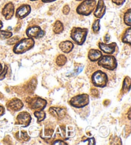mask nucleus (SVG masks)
Wrapping results in <instances>:
<instances>
[{
  "mask_svg": "<svg viewBox=\"0 0 131 145\" xmlns=\"http://www.w3.org/2000/svg\"><path fill=\"white\" fill-rule=\"evenodd\" d=\"M35 40L32 38H25L19 40L14 47L13 51L16 54H23L34 47Z\"/></svg>",
  "mask_w": 131,
  "mask_h": 145,
  "instance_id": "obj_1",
  "label": "nucleus"
},
{
  "mask_svg": "<svg viewBox=\"0 0 131 145\" xmlns=\"http://www.w3.org/2000/svg\"><path fill=\"white\" fill-rule=\"evenodd\" d=\"M88 34L87 28H82L79 27H74L70 31V38L75 43L81 46L84 43Z\"/></svg>",
  "mask_w": 131,
  "mask_h": 145,
  "instance_id": "obj_2",
  "label": "nucleus"
},
{
  "mask_svg": "<svg viewBox=\"0 0 131 145\" xmlns=\"http://www.w3.org/2000/svg\"><path fill=\"white\" fill-rule=\"evenodd\" d=\"M95 0H84L77 7L76 12L78 14L88 16L92 13L96 7Z\"/></svg>",
  "mask_w": 131,
  "mask_h": 145,
  "instance_id": "obj_3",
  "label": "nucleus"
},
{
  "mask_svg": "<svg viewBox=\"0 0 131 145\" xmlns=\"http://www.w3.org/2000/svg\"><path fill=\"white\" fill-rule=\"evenodd\" d=\"M98 65L105 69L114 71L117 67V61L116 57L112 55H104L99 59Z\"/></svg>",
  "mask_w": 131,
  "mask_h": 145,
  "instance_id": "obj_4",
  "label": "nucleus"
},
{
  "mask_svg": "<svg viewBox=\"0 0 131 145\" xmlns=\"http://www.w3.org/2000/svg\"><path fill=\"white\" fill-rule=\"evenodd\" d=\"M92 82L95 86L104 88L106 86L108 82L107 74L105 72L99 70L93 74L92 76Z\"/></svg>",
  "mask_w": 131,
  "mask_h": 145,
  "instance_id": "obj_5",
  "label": "nucleus"
},
{
  "mask_svg": "<svg viewBox=\"0 0 131 145\" xmlns=\"http://www.w3.org/2000/svg\"><path fill=\"white\" fill-rule=\"evenodd\" d=\"M90 103V97L88 94H81L73 97L70 100L69 104L75 108H82Z\"/></svg>",
  "mask_w": 131,
  "mask_h": 145,
  "instance_id": "obj_6",
  "label": "nucleus"
},
{
  "mask_svg": "<svg viewBox=\"0 0 131 145\" xmlns=\"http://www.w3.org/2000/svg\"><path fill=\"white\" fill-rule=\"evenodd\" d=\"M28 107L33 111H41L44 110L47 106V101L44 99L39 97H35L33 98L28 97L26 100Z\"/></svg>",
  "mask_w": 131,
  "mask_h": 145,
  "instance_id": "obj_7",
  "label": "nucleus"
},
{
  "mask_svg": "<svg viewBox=\"0 0 131 145\" xmlns=\"http://www.w3.org/2000/svg\"><path fill=\"white\" fill-rule=\"evenodd\" d=\"M31 116L29 112L22 111L19 112L16 118V125H21L23 127H27L31 123Z\"/></svg>",
  "mask_w": 131,
  "mask_h": 145,
  "instance_id": "obj_8",
  "label": "nucleus"
},
{
  "mask_svg": "<svg viewBox=\"0 0 131 145\" xmlns=\"http://www.w3.org/2000/svg\"><path fill=\"white\" fill-rule=\"evenodd\" d=\"M28 37L32 39H40L44 37L46 32L40 28V26H33L28 27L26 31Z\"/></svg>",
  "mask_w": 131,
  "mask_h": 145,
  "instance_id": "obj_9",
  "label": "nucleus"
},
{
  "mask_svg": "<svg viewBox=\"0 0 131 145\" xmlns=\"http://www.w3.org/2000/svg\"><path fill=\"white\" fill-rule=\"evenodd\" d=\"M49 112L58 120H62L67 114V109L64 107H51Z\"/></svg>",
  "mask_w": 131,
  "mask_h": 145,
  "instance_id": "obj_10",
  "label": "nucleus"
},
{
  "mask_svg": "<svg viewBox=\"0 0 131 145\" xmlns=\"http://www.w3.org/2000/svg\"><path fill=\"white\" fill-rule=\"evenodd\" d=\"M6 107L10 111L17 112L22 109V107H24V104L20 99L14 98L7 102Z\"/></svg>",
  "mask_w": 131,
  "mask_h": 145,
  "instance_id": "obj_11",
  "label": "nucleus"
},
{
  "mask_svg": "<svg viewBox=\"0 0 131 145\" xmlns=\"http://www.w3.org/2000/svg\"><path fill=\"white\" fill-rule=\"evenodd\" d=\"M31 12V7L29 5H22L20 6L16 11V17L19 19H22L28 16Z\"/></svg>",
  "mask_w": 131,
  "mask_h": 145,
  "instance_id": "obj_12",
  "label": "nucleus"
},
{
  "mask_svg": "<svg viewBox=\"0 0 131 145\" xmlns=\"http://www.w3.org/2000/svg\"><path fill=\"white\" fill-rule=\"evenodd\" d=\"M2 15L6 20H10L14 15V5L12 2H9L5 5L2 10Z\"/></svg>",
  "mask_w": 131,
  "mask_h": 145,
  "instance_id": "obj_13",
  "label": "nucleus"
},
{
  "mask_svg": "<svg viewBox=\"0 0 131 145\" xmlns=\"http://www.w3.org/2000/svg\"><path fill=\"white\" fill-rule=\"evenodd\" d=\"M117 45L115 42H112V43L107 44L100 42L99 44V47L102 52L107 54H113L115 52L116 47Z\"/></svg>",
  "mask_w": 131,
  "mask_h": 145,
  "instance_id": "obj_14",
  "label": "nucleus"
},
{
  "mask_svg": "<svg viewBox=\"0 0 131 145\" xmlns=\"http://www.w3.org/2000/svg\"><path fill=\"white\" fill-rule=\"evenodd\" d=\"M95 7L96 8L94 12V16L98 19H101L104 16L105 11H106V7L104 4V0H99Z\"/></svg>",
  "mask_w": 131,
  "mask_h": 145,
  "instance_id": "obj_15",
  "label": "nucleus"
},
{
  "mask_svg": "<svg viewBox=\"0 0 131 145\" xmlns=\"http://www.w3.org/2000/svg\"><path fill=\"white\" fill-rule=\"evenodd\" d=\"M102 56V52L97 49H90L88 52V59L91 61L95 62L97 61H99V59Z\"/></svg>",
  "mask_w": 131,
  "mask_h": 145,
  "instance_id": "obj_16",
  "label": "nucleus"
},
{
  "mask_svg": "<svg viewBox=\"0 0 131 145\" xmlns=\"http://www.w3.org/2000/svg\"><path fill=\"white\" fill-rule=\"evenodd\" d=\"M59 47L61 49V51L64 52V53H69L74 48V44L72 42L69 40L63 41L60 42V44H59Z\"/></svg>",
  "mask_w": 131,
  "mask_h": 145,
  "instance_id": "obj_17",
  "label": "nucleus"
},
{
  "mask_svg": "<svg viewBox=\"0 0 131 145\" xmlns=\"http://www.w3.org/2000/svg\"><path fill=\"white\" fill-rule=\"evenodd\" d=\"M54 133V129L51 127H45L40 133V137L44 140H47L51 138Z\"/></svg>",
  "mask_w": 131,
  "mask_h": 145,
  "instance_id": "obj_18",
  "label": "nucleus"
},
{
  "mask_svg": "<svg viewBox=\"0 0 131 145\" xmlns=\"http://www.w3.org/2000/svg\"><path fill=\"white\" fill-rule=\"evenodd\" d=\"M15 137H16V138L18 140V141L21 142H27L30 140V137L29 136V135L28 134L26 131H23L19 132H18L15 134Z\"/></svg>",
  "mask_w": 131,
  "mask_h": 145,
  "instance_id": "obj_19",
  "label": "nucleus"
},
{
  "mask_svg": "<svg viewBox=\"0 0 131 145\" xmlns=\"http://www.w3.org/2000/svg\"><path fill=\"white\" fill-rule=\"evenodd\" d=\"M130 35H131V28L130 27H128L127 29H126L124 33H123L122 37V41L123 43L127 44L128 45L130 46L131 44V38H130Z\"/></svg>",
  "mask_w": 131,
  "mask_h": 145,
  "instance_id": "obj_20",
  "label": "nucleus"
},
{
  "mask_svg": "<svg viewBox=\"0 0 131 145\" xmlns=\"http://www.w3.org/2000/svg\"><path fill=\"white\" fill-rule=\"evenodd\" d=\"M130 82H131V79L130 77L128 76H126L125 77L124 80H123V86L122 89V93L123 94L127 93L128 91H130Z\"/></svg>",
  "mask_w": 131,
  "mask_h": 145,
  "instance_id": "obj_21",
  "label": "nucleus"
},
{
  "mask_svg": "<svg viewBox=\"0 0 131 145\" xmlns=\"http://www.w3.org/2000/svg\"><path fill=\"white\" fill-rule=\"evenodd\" d=\"M64 26L60 21H56L53 26V31L55 34H60L64 31Z\"/></svg>",
  "mask_w": 131,
  "mask_h": 145,
  "instance_id": "obj_22",
  "label": "nucleus"
},
{
  "mask_svg": "<svg viewBox=\"0 0 131 145\" xmlns=\"http://www.w3.org/2000/svg\"><path fill=\"white\" fill-rule=\"evenodd\" d=\"M34 115L37 118L38 123L44 120V119L46 118V112L43 111V110H41V111H35Z\"/></svg>",
  "mask_w": 131,
  "mask_h": 145,
  "instance_id": "obj_23",
  "label": "nucleus"
},
{
  "mask_svg": "<svg viewBox=\"0 0 131 145\" xmlns=\"http://www.w3.org/2000/svg\"><path fill=\"white\" fill-rule=\"evenodd\" d=\"M67 61V57L64 54H60L58 56L56 59V63L60 67H62L65 65Z\"/></svg>",
  "mask_w": 131,
  "mask_h": 145,
  "instance_id": "obj_24",
  "label": "nucleus"
},
{
  "mask_svg": "<svg viewBox=\"0 0 131 145\" xmlns=\"http://www.w3.org/2000/svg\"><path fill=\"white\" fill-rule=\"evenodd\" d=\"M130 16H131V10L128 9V10L125 12L124 15V22L126 25H127L128 27H130L131 26V19H130Z\"/></svg>",
  "mask_w": 131,
  "mask_h": 145,
  "instance_id": "obj_25",
  "label": "nucleus"
},
{
  "mask_svg": "<svg viewBox=\"0 0 131 145\" xmlns=\"http://www.w3.org/2000/svg\"><path fill=\"white\" fill-rule=\"evenodd\" d=\"M12 37V33L10 31L0 30V39H9Z\"/></svg>",
  "mask_w": 131,
  "mask_h": 145,
  "instance_id": "obj_26",
  "label": "nucleus"
},
{
  "mask_svg": "<svg viewBox=\"0 0 131 145\" xmlns=\"http://www.w3.org/2000/svg\"><path fill=\"white\" fill-rule=\"evenodd\" d=\"M100 19H97L95 21L92 25V30L95 33H98L100 31Z\"/></svg>",
  "mask_w": 131,
  "mask_h": 145,
  "instance_id": "obj_27",
  "label": "nucleus"
},
{
  "mask_svg": "<svg viewBox=\"0 0 131 145\" xmlns=\"http://www.w3.org/2000/svg\"><path fill=\"white\" fill-rule=\"evenodd\" d=\"M36 85H37L36 79L33 78L31 81L29 82V83L28 84V90L31 91V92L35 90V88H36Z\"/></svg>",
  "mask_w": 131,
  "mask_h": 145,
  "instance_id": "obj_28",
  "label": "nucleus"
},
{
  "mask_svg": "<svg viewBox=\"0 0 131 145\" xmlns=\"http://www.w3.org/2000/svg\"><path fill=\"white\" fill-rule=\"evenodd\" d=\"M19 40V37L18 36H15L11 39L10 38L9 39L8 41H7V44L9 45H13V44H16Z\"/></svg>",
  "mask_w": 131,
  "mask_h": 145,
  "instance_id": "obj_29",
  "label": "nucleus"
},
{
  "mask_svg": "<svg viewBox=\"0 0 131 145\" xmlns=\"http://www.w3.org/2000/svg\"><path fill=\"white\" fill-rule=\"evenodd\" d=\"M7 71H8V66L5 65L3 71L2 70V71L0 72V80H1V81L5 79V76L7 73Z\"/></svg>",
  "mask_w": 131,
  "mask_h": 145,
  "instance_id": "obj_30",
  "label": "nucleus"
},
{
  "mask_svg": "<svg viewBox=\"0 0 131 145\" xmlns=\"http://www.w3.org/2000/svg\"><path fill=\"white\" fill-rule=\"evenodd\" d=\"M90 93H91L92 96H94L95 97H98L99 95V91H98L97 89L95 88H91V89H90Z\"/></svg>",
  "mask_w": 131,
  "mask_h": 145,
  "instance_id": "obj_31",
  "label": "nucleus"
},
{
  "mask_svg": "<svg viewBox=\"0 0 131 145\" xmlns=\"http://www.w3.org/2000/svg\"><path fill=\"white\" fill-rule=\"evenodd\" d=\"M70 11V7L68 5H65L64 7V8H63V13H64V14H65V15L69 14Z\"/></svg>",
  "mask_w": 131,
  "mask_h": 145,
  "instance_id": "obj_32",
  "label": "nucleus"
},
{
  "mask_svg": "<svg viewBox=\"0 0 131 145\" xmlns=\"http://www.w3.org/2000/svg\"><path fill=\"white\" fill-rule=\"evenodd\" d=\"M52 144H55V145H59V144H68L66 142H65L64 141L60 139H57L56 141H54L52 142Z\"/></svg>",
  "mask_w": 131,
  "mask_h": 145,
  "instance_id": "obj_33",
  "label": "nucleus"
},
{
  "mask_svg": "<svg viewBox=\"0 0 131 145\" xmlns=\"http://www.w3.org/2000/svg\"><path fill=\"white\" fill-rule=\"evenodd\" d=\"M125 0H112V2L117 5H122L125 3Z\"/></svg>",
  "mask_w": 131,
  "mask_h": 145,
  "instance_id": "obj_34",
  "label": "nucleus"
},
{
  "mask_svg": "<svg viewBox=\"0 0 131 145\" xmlns=\"http://www.w3.org/2000/svg\"><path fill=\"white\" fill-rule=\"evenodd\" d=\"M5 113V109L3 106H2L0 105V117L3 116V114Z\"/></svg>",
  "mask_w": 131,
  "mask_h": 145,
  "instance_id": "obj_35",
  "label": "nucleus"
},
{
  "mask_svg": "<svg viewBox=\"0 0 131 145\" xmlns=\"http://www.w3.org/2000/svg\"><path fill=\"white\" fill-rule=\"evenodd\" d=\"M87 140V141H88V144H95V140L94 139V137H92L91 139L89 138V139H86Z\"/></svg>",
  "mask_w": 131,
  "mask_h": 145,
  "instance_id": "obj_36",
  "label": "nucleus"
},
{
  "mask_svg": "<svg viewBox=\"0 0 131 145\" xmlns=\"http://www.w3.org/2000/svg\"><path fill=\"white\" fill-rule=\"evenodd\" d=\"M104 39H105V42H109V40H110V36H109V35H108V34L105 35V37H104Z\"/></svg>",
  "mask_w": 131,
  "mask_h": 145,
  "instance_id": "obj_37",
  "label": "nucleus"
},
{
  "mask_svg": "<svg viewBox=\"0 0 131 145\" xmlns=\"http://www.w3.org/2000/svg\"><path fill=\"white\" fill-rule=\"evenodd\" d=\"M54 1H56V0H42V1L44 2V3H51V2Z\"/></svg>",
  "mask_w": 131,
  "mask_h": 145,
  "instance_id": "obj_38",
  "label": "nucleus"
},
{
  "mask_svg": "<svg viewBox=\"0 0 131 145\" xmlns=\"http://www.w3.org/2000/svg\"><path fill=\"white\" fill-rule=\"evenodd\" d=\"M127 115H128V120H130V108L128 109V113H127Z\"/></svg>",
  "mask_w": 131,
  "mask_h": 145,
  "instance_id": "obj_39",
  "label": "nucleus"
},
{
  "mask_svg": "<svg viewBox=\"0 0 131 145\" xmlns=\"http://www.w3.org/2000/svg\"><path fill=\"white\" fill-rule=\"evenodd\" d=\"M3 22H2L1 21H0V30H1V29L3 27Z\"/></svg>",
  "mask_w": 131,
  "mask_h": 145,
  "instance_id": "obj_40",
  "label": "nucleus"
},
{
  "mask_svg": "<svg viewBox=\"0 0 131 145\" xmlns=\"http://www.w3.org/2000/svg\"><path fill=\"white\" fill-rule=\"evenodd\" d=\"M2 70H3V66H2V65L0 63V72L2 71Z\"/></svg>",
  "mask_w": 131,
  "mask_h": 145,
  "instance_id": "obj_41",
  "label": "nucleus"
},
{
  "mask_svg": "<svg viewBox=\"0 0 131 145\" xmlns=\"http://www.w3.org/2000/svg\"><path fill=\"white\" fill-rule=\"evenodd\" d=\"M30 1H37V0H30Z\"/></svg>",
  "mask_w": 131,
  "mask_h": 145,
  "instance_id": "obj_42",
  "label": "nucleus"
},
{
  "mask_svg": "<svg viewBox=\"0 0 131 145\" xmlns=\"http://www.w3.org/2000/svg\"><path fill=\"white\" fill-rule=\"evenodd\" d=\"M76 1H83V0H76Z\"/></svg>",
  "mask_w": 131,
  "mask_h": 145,
  "instance_id": "obj_43",
  "label": "nucleus"
}]
</instances>
